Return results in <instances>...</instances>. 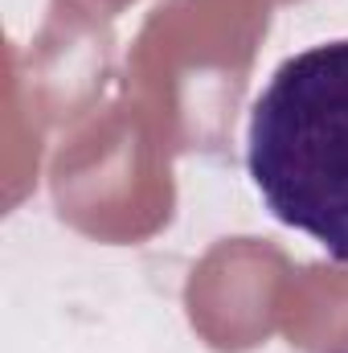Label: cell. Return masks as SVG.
<instances>
[{
	"mask_svg": "<svg viewBox=\"0 0 348 353\" xmlns=\"http://www.w3.org/2000/svg\"><path fill=\"white\" fill-rule=\"evenodd\" d=\"M246 165L266 210L348 263V37L287 58L250 111Z\"/></svg>",
	"mask_w": 348,
	"mask_h": 353,
	"instance_id": "cell-1",
	"label": "cell"
}]
</instances>
